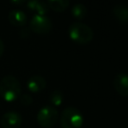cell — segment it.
Listing matches in <instances>:
<instances>
[{
  "label": "cell",
  "instance_id": "cell-11",
  "mask_svg": "<svg viewBox=\"0 0 128 128\" xmlns=\"http://www.w3.org/2000/svg\"><path fill=\"white\" fill-rule=\"evenodd\" d=\"M112 12L117 20L122 23H128V6L123 4L115 5L112 9Z\"/></svg>",
  "mask_w": 128,
  "mask_h": 128
},
{
  "label": "cell",
  "instance_id": "cell-18",
  "mask_svg": "<svg viewBox=\"0 0 128 128\" xmlns=\"http://www.w3.org/2000/svg\"><path fill=\"white\" fill-rule=\"evenodd\" d=\"M12 4H16V5H21V4H24L25 1H11Z\"/></svg>",
  "mask_w": 128,
  "mask_h": 128
},
{
  "label": "cell",
  "instance_id": "cell-6",
  "mask_svg": "<svg viewBox=\"0 0 128 128\" xmlns=\"http://www.w3.org/2000/svg\"><path fill=\"white\" fill-rule=\"evenodd\" d=\"M21 123L22 117L16 111H8L4 113L0 120L2 128H19Z\"/></svg>",
  "mask_w": 128,
  "mask_h": 128
},
{
  "label": "cell",
  "instance_id": "cell-14",
  "mask_svg": "<svg viewBox=\"0 0 128 128\" xmlns=\"http://www.w3.org/2000/svg\"><path fill=\"white\" fill-rule=\"evenodd\" d=\"M63 100H64V94L59 89H56V90L52 91V93L49 96V101L51 103V106H53L55 108L60 106L62 104Z\"/></svg>",
  "mask_w": 128,
  "mask_h": 128
},
{
  "label": "cell",
  "instance_id": "cell-13",
  "mask_svg": "<svg viewBox=\"0 0 128 128\" xmlns=\"http://www.w3.org/2000/svg\"><path fill=\"white\" fill-rule=\"evenodd\" d=\"M87 12H88L87 7L82 3H76L71 8V13H72L73 17L78 20L84 19L85 16L87 15Z\"/></svg>",
  "mask_w": 128,
  "mask_h": 128
},
{
  "label": "cell",
  "instance_id": "cell-8",
  "mask_svg": "<svg viewBox=\"0 0 128 128\" xmlns=\"http://www.w3.org/2000/svg\"><path fill=\"white\" fill-rule=\"evenodd\" d=\"M26 85H27V88L30 92L38 93V92L45 89L46 80H45L44 77H42L40 75H33L28 79Z\"/></svg>",
  "mask_w": 128,
  "mask_h": 128
},
{
  "label": "cell",
  "instance_id": "cell-5",
  "mask_svg": "<svg viewBox=\"0 0 128 128\" xmlns=\"http://www.w3.org/2000/svg\"><path fill=\"white\" fill-rule=\"evenodd\" d=\"M29 29L37 34H47L52 29V21L45 15H34L29 23Z\"/></svg>",
  "mask_w": 128,
  "mask_h": 128
},
{
  "label": "cell",
  "instance_id": "cell-10",
  "mask_svg": "<svg viewBox=\"0 0 128 128\" xmlns=\"http://www.w3.org/2000/svg\"><path fill=\"white\" fill-rule=\"evenodd\" d=\"M27 7L31 10L36 12V15H46L47 12L49 11V7L46 2L43 1H37V0H32L27 2Z\"/></svg>",
  "mask_w": 128,
  "mask_h": 128
},
{
  "label": "cell",
  "instance_id": "cell-12",
  "mask_svg": "<svg viewBox=\"0 0 128 128\" xmlns=\"http://www.w3.org/2000/svg\"><path fill=\"white\" fill-rule=\"evenodd\" d=\"M46 3L50 9L56 12H63L70 5V2L68 0H49Z\"/></svg>",
  "mask_w": 128,
  "mask_h": 128
},
{
  "label": "cell",
  "instance_id": "cell-9",
  "mask_svg": "<svg viewBox=\"0 0 128 128\" xmlns=\"http://www.w3.org/2000/svg\"><path fill=\"white\" fill-rule=\"evenodd\" d=\"M8 20L13 26L21 27L27 23V16H26L25 12H23L22 10L14 9V10H11L9 12Z\"/></svg>",
  "mask_w": 128,
  "mask_h": 128
},
{
  "label": "cell",
  "instance_id": "cell-7",
  "mask_svg": "<svg viewBox=\"0 0 128 128\" xmlns=\"http://www.w3.org/2000/svg\"><path fill=\"white\" fill-rule=\"evenodd\" d=\"M113 86L117 93L123 97L128 96V74L124 72L118 73L113 79Z\"/></svg>",
  "mask_w": 128,
  "mask_h": 128
},
{
  "label": "cell",
  "instance_id": "cell-2",
  "mask_svg": "<svg viewBox=\"0 0 128 128\" xmlns=\"http://www.w3.org/2000/svg\"><path fill=\"white\" fill-rule=\"evenodd\" d=\"M68 34L70 39L78 44H87L91 42L94 36L92 28L80 21L70 24L68 28Z\"/></svg>",
  "mask_w": 128,
  "mask_h": 128
},
{
  "label": "cell",
  "instance_id": "cell-15",
  "mask_svg": "<svg viewBox=\"0 0 128 128\" xmlns=\"http://www.w3.org/2000/svg\"><path fill=\"white\" fill-rule=\"evenodd\" d=\"M20 102L21 104H23L24 106H29L32 104L33 102V98L31 95L29 94H23V95H20Z\"/></svg>",
  "mask_w": 128,
  "mask_h": 128
},
{
  "label": "cell",
  "instance_id": "cell-3",
  "mask_svg": "<svg viewBox=\"0 0 128 128\" xmlns=\"http://www.w3.org/2000/svg\"><path fill=\"white\" fill-rule=\"evenodd\" d=\"M83 115L79 109L68 106L60 115V125L62 128H81L83 125Z\"/></svg>",
  "mask_w": 128,
  "mask_h": 128
},
{
  "label": "cell",
  "instance_id": "cell-4",
  "mask_svg": "<svg viewBox=\"0 0 128 128\" xmlns=\"http://www.w3.org/2000/svg\"><path fill=\"white\" fill-rule=\"evenodd\" d=\"M59 114L55 107L51 105L43 106L37 113V122L43 128H51L58 121Z\"/></svg>",
  "mask_w": 128,
  "mask_h": 128
},
{
  "label": "cell",
  "instance_id": "cell-17",
  "mask_svg": "<svg viewBox=\"0 0 128 128\" xmlns=\"http://www.w3.org/2000/svg\"><path fill=\"white\" fill-rule=\"evenodd\" d=\"M3 53H4V43H3V41L0 39V58H1V56L3 55Z\"/></svg>",
  "mask_w": 128,
  "mask_h": 128
},
{
  "label": "cell",
  "instance_id": "cell-1",
  "mask_svg": "<svg viewBox=\"0 0 128 128\" xmlns=\"http://www.w3.org/2000/svg\"><path fill=\"white\" fill-rule=\"evenodd\" d=\"M21 95V84L19 80L12 76H4L0 81V96L6 102H12Z\"/></svg>",
  "mask_w": 128,
  "mask_h": 128
},
{
  "label": "cell",
  "instance_id": "cell-16",
  "mask_svg": "<svg viewBox=\"0 0 128 128\" xmlns=\"http://www.w3.org/2000/svg\"><path fill=\"white\" fill-rule=\"evenodd\" d=\"M30 34V29L29 28H23L21 31H20V36L22 38H27Z\"/></svg>",
  "mask_w": 128,
  "mask_h": 128
}]
</instances>
